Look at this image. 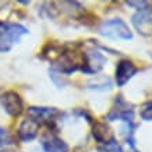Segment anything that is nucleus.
I'll list each match as a JSON object with an SVG mask.
<instances>
[{
	"mask_svg": "<svg viewBox=\"0 0 152 152\" xmlns=\"http://www.w3.org/2000/svg\"><path fill=\"white\" fill-rule=\"evenodd\" d=\"M106 63H107V59L103 56L101 50H98L95 48H89L85 52H83L81 71L87 74H96L105 67Z\"/></svg>",
	"mask_w": 152,
	"mask_h": 152,
	"instance_id": "nucleus-3",
	"label": "nucleus"
},
{
	"mask_svg": "<svg viewBox=\"0 0 152 152\" xmlns=\"http://www.w3.org/2000/svg\"><path fill=\"white\" fill-rule=\"evenodd\" d=\"M28 115L31 119H34L35 121L41 123H46L50 124L56 120V117L60 115V112L56 107H38V106H31L28 109Z\"/></svg>",
	"mask_w": 152,
	"mask_h": 152,
	"instance_id": "nucleus-7",
	"label": "nucleus"
},
{
	"mask_svg": "<svg viewBox=\"0 0 152 152\" xmlns=\"http://www.w3.org/2000/svg\"><path fill=\"white\" fill-rule=\"evenodd\" d=\"M137 73H138V69H137V66L134 64L131 60L129 59L120 60L117 63V66H116V75H115L117 87L120 88L124 87Z\"/></svg>",
	"mask_w": 152,
	"mask_h": 152,
	"instance_id": "nucleus-6",
	"label": "nucleus"
},
{
	"mask_svg": "<svg viewBox=\"0 0 152 152\" xmlns=\"http://www.w3.org/2000/svg\"><path fill=\"white\" fill-rule=\"evenodd\" d=\"M98 152H124V149L116 140H112L106 144H101L98 147Z\"/></svg>",
	"mask_w": 152,
	"mask_h": 152,
	"instance_id": "nucleus-13",
	"label": "nucleus"
},
{
	"mask_svg": "<svg viewBox=\"0 0 152 152\" xmlns=\"http://www.w3.org/2000/svg\"><path fill=\"white\" fill-rule=\"evenodd\" d=\"M109 121H115V120H121L124 123L134 121V109L133 106L129 105L127 102L123 99L121 95H117L115 99V106L110 109L109 115H107Z\"/></svg>",
	"mask_w": 152,
	"mask_h": 152,
	"instance_id": "nucleus-4",
	"label": "nucleus"
},
{
	"mask_svg": "<svg viewBox=\"0 0 152 152\" xmlns=\"http://www.w3.org/2000/svg\"><path fill=\"white\" fill-rule=\"evenodd\" d=\"M27 34L28 29L21 24L0 23V52H9Z\"/></svg>",
	"mask_w": 152,
	"mask_h": 152,
	"instance_id": "nucleus-1",
	"label": "nucleus"
},
{
	"mask_svg": "<svg viewBox=\"0 0 152 152\" xmlns=\"http://www.w3.org/2000/svg\"><path fill=\"white\" fill-rule=\"evenodd\" d=\"M91 133H92V137L95 138V141L101 144H106L115 140L113 137V131L109 127L107 123L105 121H99V120H95L92 123V129H91Z\"/></svg>",
	"mask_w": 152,
	"mask_h": 152,
	"instance_id": "nucleus-9",
	"label": "nucleus"
},
{
	"mask_svg": "<svg viewBox=\"0 0 152 152\" xmlns=\"http://www.w3.org/2000/svg\"><path fill=\"white\" fill-rule=\"evenodd\" d=\"M9 144H13V138L9 134V131L0 127V147H6Z\"/></svg>",
	"mask_w": 152,
	"mask_h": 152,
	"instance_id": "nucleus-15",
	"label": "nucleus"
},
{
	"mask_svg": "<svg viewBox=\"0 0 152 152\" xmlns=\"http://www.w3.org/2000/svg\"><path fill=\"white\" fill-rule=\"evenodd\" d=\"M140 115L142 117V120H147V121H152V102H148L141 107V112Z\"/></svg>",
	"mask_w": 152,
	"mask_h": 152,
	"instance_id": "nucleus-14",
	"label": "nucleus"
},
{
	"mask_svg": "<svg viewBox=\"0 0 152 152\" xmlns=\"http://www.w3.org/2000/svg\"><path fill=\"white\" fill-rule=\"evenodd\" d=\"M39 127H41V124L38 121H35L31 117H27L25 120L21 121V124L17 130L18 140L23 142H29V141L35 140L38 135V131H39Z\"/></svg>",
	"mask_w": 152,
	"mask_h": 152,
	"instance_id": "nucleus-8",
	"label": "nucleus"
},
{
	"mask_svg": "<svg viewBox=\"0 0 152 152\" xmlns=\"http://www.w3.org/2000/svg\"><path fill=\"white\" fill-rule=\"evenodd\" d=\"M0 103L4 112L11 117H18L24 112V102L17 92L7 91L0 95Z\"/></svg>",
	"mask_w": 152,
	"mask_h": 152,
	"instance_id": "nucleus-5",
	"label": "nucleus"
},
{
	"mask_svg": "<svg viewBox=\"0 0 152 152\" xmlns=\"http://www.w3.org/2000/svg\"><path fill=\"white\" fill-rule=\"evenodd\" d=\"M133 152H137V151H133Z\"/></svg>",
	"mask_w": 152,
	"mask_h": 152,
	"instance_id": "nucleus-18",
	"label": "nucleus"
},
{
	"mask_svg": "<svg viewBox=\"0 0 152 152\" xmlns=\"http://www.w3.org/2000/svg\"><path fill=\"white\" fill-rule=\"evenodd\" d=\"M133 24L134 27L138 29L140 34L142 35H149V29L152 28V15L149 9L147 10H141L133 15Z\"/></svg>",
	"mask_w": 152,
	"mask_h": 152,
	"instance_id": "nucleus-10",
	"label": "nucleus"
},
{
	"mask_svg": "<svg viewBox=\"0 0 152 152\" xmlns=\"http://www.w3.org/2000/svg\"><path fill=\"white\" fill-rule=\"evenodd\" d=\"M0 152H17V151L9 147H0Z\"/></svg>",
	"mask_w": 152,
	"mask_h": 152,
	"instance_id": "nucleus-17",
	"label": "nucleus"
},
{
	"mask_svg": "<svg viewBox=\"0 0 152 152\" xmlns=\"http://www.w3.org/2000/svg\"><path fill=\"white\" fill-rule=\"evenodd\" d=\"M127 6L134 7V9H137L138 11H141V10H147L148 9L149 1H144V0H141V1H134V0H130V1H127Z\"/></svg>",
	"mask_w": 152,
	"mask_h": 152,
	"instance_id": "nucleus-16",
	"label": "nucleus"
},
{
	"mask_svg": "<svg viewBox=\"0 0 152 152\" xmlns=\"http://www.w3.org/2000/svg\"><path fill=\"white\" fill-rule=\"evenodd\" d=\"M42 148L45 152H69L70 149L64 140L53 134H46L42 138Z\"/></svg>",
	"mask_w": 152,
	"mask_h": 152,
	"instance_id": "nucleus-11",
	"label": "nucleus"
},
{
	"mask_svg": "<svg viewBox=\"0 0 152 152\" xmlns=\"http://www.w3.org/2000/svg\"><path fill=\"white\" fill-rule=\"evenodd\" d=\"M89 89H95V91H110L113 88V83L110 78H95L88 83Z\"/></svg>",
	"mask_w": 152,
	"mask_h": 152,
	"instance_id": "nucleus-12",
	"label": "nucleus"
},
{
	"mask_svg": "<svg viewBox=\"0 0 152 152\" xmlns=\"http://www.w3.org/2000/svg\"><path fill=\"white\" fill-rule=\"evenodd\" d=\"M99 34L102 37L110 38V39H123V41L133 39L131 29L121 18H112L103 21L99 25Z\"/></svg>",
	"mask_w": 152,
	"mask_h": 152,
	"instance_id": "nucleus-2",
	"label": "nucleus"
}]
</instances>
